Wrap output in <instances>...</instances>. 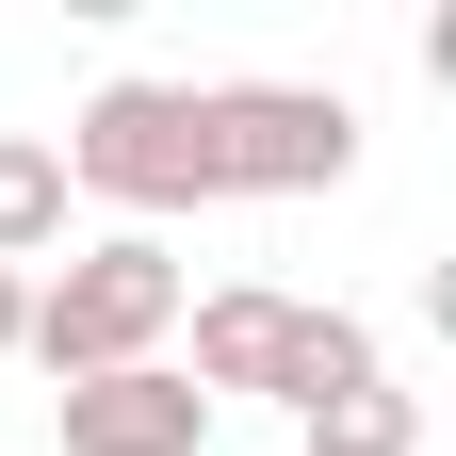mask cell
<instances>
[{"mask_svg": "<svg viewBox=\"0 0 456 456\" xmlns=\"http://www.w3.org/2000/svg\"><path fill=\"white\" fill-rule=\"evenodd\" d=\"M180 310H196V261L163 245V228H98V245H66L33 277V326H17V359H49V375H131V359H163L180 342Z\"/></svg>", "mask_w": 456, "mask_h": 456, "instance_id": "6da1fadb", "label": "cell"}, {"mask_svg": "<svg viewBox=\"0 0 456 456\" xmlns=\"http://www.w3.org/2000/svg\"><path fill=\"white\" fill-rule=\"evenodd\" d=\"M49 163H66V196H114L131 228L212 212V114H196V82H98L66 131H49Z\"/></svg>", "mask_w": 456, "mask_h": 456, "instance_id": "7a4b0ae2", "label": "cell"}, {"mask_svg": "<svg viewBox=\"0 0 456 456\" xmlns=\"http://www.w3.org/2000/svg\"><path fill=\"white\" fill-rule=\"evenodd\" d=\"M212 114V196H326L359 180V98L342 82H196Z\"/></svg>", "mask_w": 456, "mask_h": 456, "instance_id": "3957f363", "label": "cell"}, {"mask_svg": "<svg viewBox=\"0 0 456 456\" xmlns=\"http://www.w3.org/2000/svg\"><path fill=\"white\" fill-rule=\"evenodd\" d=\"M49 424H66V456H196V440H212V391H196L180 359H131V375L49 391Z\"/></svg>", "mask_w": 456, "mask_h": 456, "instance_id": "277c9868", "label": "cell"}, {"mask_svg": "<svg viewBox=\"0 0 456 456\" xmlns=\"http://www.w3.org/2000/svg\"><path fill=\"white\" fill-rule=\"evenodd\" d=\"M180 326H196V359H180V375L212 391V408H228V391H294V342H310V310H294V294L228 277V294H196Z\"/></svg>", "mask_w": 456, "mask_h": 456, "instance_id": "5b68a950", "label": "cell"}, {"mask_svg": "<svg viewBox=\"0 0 456 456\" xmlns=\"http://www.w3.org/2000/svg\"><path fill=\"white\" fill-rule=\"evenodd\" d=\"M66 261V163H49V131H0V277Z\"/></svg>", "mask_w": 456, "mask_h": 456, "instance_id": "8992f818", "label": "cell"}, {"mask_svg": "<svg viewBox=\"0 0 456 456\" xmlns=\"http://www.w3.org/2000/svg\"><path fill=\"white\" fill-rule=\"evenodd\" d=\"M294 456H424V408L408 391H326V408H294Z\"/></svg>", "mask_w": 456, "mask_h": 456, "instance_id": "52a82bcc", "label": "cell"}, {"mask_svg": "<svg viewBox=\"0 0 456 456\" xmlns=\"http://www.w3.org/2000/svg\"><path fill=\"white\" fill-rule=\"evenodd\" d=\"M391 375V342L359 326V310H310V342H294V391H277V408H326V391H375Z\"/></svg>", "mask_w": 456, "mask_h": 456, "instance_id": "ba28073f", "label": "cell"}, {"mask_svg": "<svg viewBox=\"0 0 456 456\" xmlns=\"http://www.w3.org/2000/svg\"><path fill=\"white\" fill-rule=\"evenodd\" d=\"M17 326H33V277H0V359H17Z\"/></svg>", "mask_w": 456, "mask_h": 456, "instance_id": "9c48e42d", "label": "cell"}]
</instances>
